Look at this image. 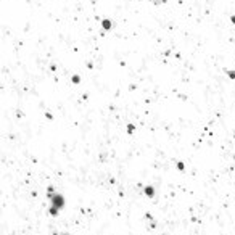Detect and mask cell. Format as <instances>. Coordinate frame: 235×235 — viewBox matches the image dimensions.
Wrapping results in <instances>:
<instances>
[{
	"label": "cell",
	"instance_id": "cell-6",
	"mask_svg": "<svg viewBox=\"0 0 235 235\" xmlns=\"http://www.w3.org/2000/svg\"><path fill=\"white\" fill-rule=\"evenodd\" d=\"M73 82H79V76H73Z\"/></svg>",
	"mask_w": 235,
	"mask_h": 235
},
{
	"label": "cell",
	"instance_id": "cell-5",
	"mask_svg": "<svg viewBox=\"0 0 235 235\" xmlns=\"http://www.w3.org/2000/svg\"><path fill=\"white\" fill-rule=\"evenodd\" d=\"M227 74H229L232 79H235V71H227Z\"/></svg>",
	"mask_w": 235,
	"mask_h": 235
},
{
	"label": "cell",
	"instance_id": "cell-7",
	"mask_svg": "<svg viewBox=\"0 0 235 235\" xmlns=\"http://www.w3.org/2000/svg\"><path fill=\"white\" fill-rule=\"evenodd\" d=\"M177 167H179L181 171H184V163H179V164H177Z\"/></svg>",
	"mask_w": 235,
	"mask_h": 235
},
{
	"label": "cell",
	"instance_id": "cell-8",
	"mask_svg": "<svg viewBox=\"0 0 235 235\" xmlns=\"http://www.w3.org/2000/svg\"><path fill=\"white\" fill-rule=\"evenodd\" d=\"M127 129H129V132H134V126H132V124L127 126Z\"/></svg>",
	"mask_w": 235,
	"mask_h": 235
},
{
	"label": "cell",
	"instance_id": "cell-3",
	"mask_svg": "<svg viewBox=\"0 0 235 235\" xmlns=\"http://www.w3.org/2000/svg\"><path fill=\"white\" fill-rule=\"evenodd\" d=\"M145 193H147V196H153L155 195V189L153 187H145Z\"/></svg>",
	"mask_w": 235,
	"mask_h": 235
},
{
	"label": "cell",
	"instance_id": "cell-9",
	"mask_svg": "<svg viewBox=\"0 0 235 235\" xmlns=\"http://www.w3.org/2000/svg\"><path fill=\"white\" fill-rule=\"evenodd\" d=\"M64 235H66V233H64Z\"/></svg>",
	"mask_w": 235,
	"mask_h": 235
},
{
	"label": "cell",
	"instance_id": "cell-4",
	"mask_svg": "<svg viewBox=\"0 0 235 235\" xmlns=\"http://www.w3.org/2000/svg\"><path fill=\"white\" fill-rule=\"evenodd\" d=\"M58 211H60V209L56 208V206H53V204L50 206V209H49V213H50L52 216H56V214H58Z\"/></svg>",
	"mask_w": 235,
	"mask_h": 235
},
{
	"label": "cell",
	"instance_id": "cell-1",
	"mask_svg": "<svg viewBox=\"0 0 235 235\" xmlns=\"http://www.w3.org/2000/svg\"><path fill=\"white\" fill-rule=\"evenodd\" d=\"M50 200H52V204L56 206L58 209H61L63 206H64V198H63L60 193H53V195H50Z\"/></svg>",
	"mask_w": 235,
	"mask_h": 235
},
{
	"label": "cell",
	"instance_id": "cell-2",
	"mask_svg": "<svg viewBox=\"0 0 235 235\" xmlns=\"http://www.w3.org/2000/svg\"><path fill=\"white\" fill-rule=\"evenodd\" d=\"M101 26L105 27L106 31H110V29H111V21H110V20H103V21H101Z\"/></svg>",
	"mask_w": 235,
	"mask_h": 235
}]
</instances>
